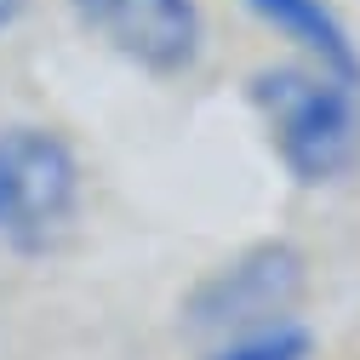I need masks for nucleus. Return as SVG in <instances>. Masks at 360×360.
I'll return each instance as SVG.
<instances>
[{"instance_id":"obj_1","label":"nucleus","mask_w":360,"mask_h":360,"mask_svg":"<svg viewBox=\"0 0 360 360\" xmlns=\"http://www.w3.org/2000/svg\"><path fill=\"white\" fill-rule=\"evenodd\" d=\"M246 98L269 131L275 160L297 184L321 189L354 172L360 160V86L314 63H269L246 80Z\"/></svg>"},{"instance_id":"obj_2","label":"nucleus","mask_w":360,"mask_h":360,"mask_svg":"<svg viewBox=\"0 0 360 360\" xmlns=\"http://www.w3.org/2000/svg\"><path fill=\"white\" fill-rule=\"evenodd\" d=\"M80 155L52 126H0V246L18 257L52 252L80 217Z\"/></svg>"},{"instance_id":"obj_3","label":"nucleus","mask_w":360,"mask_h":360,"mask_svg":"<svg viewBox=\"0 0 360 360\" xmlns=\"http://www.w3.org/2000/svg\"><path fill=\"white\" fill-rule=\"evenodd\" d=\"M309 292V263L292 240H257L235 252L229 263L206 269V275L184 292V332L223 343L246 338L263 326L297 321V303Z\"/></svg>"},{"instance_id":"obj_4","label":"nucleus","mask_w":360,"mask_h":360,"mask_svg":"<svg viewBox=\"0 0 360 360\" xmlns=\"http://www.w3.org/2000/svg\"><path fill=\"white\" fill-rule=\"evenodd\" d=\"M75 23L143 75H189L206 52L200 0H69Z\"/></svg>"},{"instance_id":"obj_5","label":"nucleus","mask_w":360,"mask_h":360,"mask_svg":"<svg viewBox=\"0 0 360 360\" xmlns=\"http://www.w3.org/2000/svg\"><path fill=\"white\" fill-rule=\"evenodd\" d=\"M246 12L281 34L286 46H297V63H314L349 86H360V46L349 23L332 12V0H246Z\"/></svg>"},{"instance_id":"obj_6","label":"nucleus","mask_w":360,"mask_h":360,"mask_svg":"<svg viewBox=\"0 0 360 360\" xmlns=\"http://www.w3.org/2000/svg\"><path fill=\"white\" fill-rule=\"evenodd\" d=\"M309 354H314V332L303 321H281V326H263L246 338H223L200 360H309Z\"/></svg>"},{"instance_id":"obj_7","label":"nucleus","mask_w":360,"mask_h":360,"mask_svg":"<svg viewBox=\"0 0 360 360\" xmlns=\"http://www.w3.org/2000/svg\"><path fill=\"white\" fill-rule=\"evenodd\" d=\"M23 12H29V0H0V29H12Z\"/></svg>"}]
</instances>
